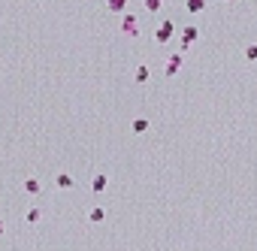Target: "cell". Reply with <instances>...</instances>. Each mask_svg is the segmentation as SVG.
<instances>
[{
	"mask_svg": "<svg viewBox=\"0 0 257 251\" xmlns=\"http://www.w3.org/2000/svg\"><path fill=\"white\" fill-rule=\"evenodd\" d=\"M176 33V27H173V22H161V27H158V33H154V40H158L161 46L164 43H169V37Z\"/></svg>",
	"mask_w": 257,
	"mask_h": 251,
	"instance_id": "obj_1",
	"label": "cell"
},
{
	"mask_svg": "<svg viewBox=\"0 0 257 251\" xmlns=\"http://www.w3.org/2000/svg\"><path fill=\"white\" fill-rule=\"evenodd\" d=\"M197 37H200V30H197L194 25H187V27L182 30V49H191V46L197 43Z\"/></svg>",
	"mask_w": 257,
	"mask_h": 251,
	"instance_id": "obj_2",
	"label": "cell"
},
{
	"mask_svg": "<svg viewBox=\"0 0 257 251\" xmlns=\"http://www.w3.org/2000/svg\"><path fill=\"white\" fill-rule=\"evenodd\" d=\"M121 30L127 33V37H136V33H140V25H136V19H133V15H124V22H121Z\"/></svg>",
	"mask_w": 257,
	"mask_h": 251,
	"instance_id": "obj_3",
	"label": "cell"
},
{
	"mask_svg": "<svg viewBox=\"0 0 257 251\" xmlns=\"http://www.w3.org/2000/svg\"><path fill=\"white\" fill-rule=\"evenodd\" d=\"M179 67H182V55H173V58L166 61V76H176Z\"/></svg>",
	"mask_w": 257,
	"mask_h": 251,
	"instance_id": "obj_4",
	"label": "cell"
},
{
	"mask_svg": "<svg viewBox=\"0 0 257 251\" xmlns=\"http://www.w3.org/2000/svg\"><path fill=\"white\" fill-rule=\"evenodd\" d=\"M106 6H109V12H121L127 6V0H106Z\"/></svg>",
	"mask_w": 257,
	"mask_h": 251,
	"instance_id": "obj_5",
	"label": "cell"
},
{
	"mask_svg": "<svg viewBox=\"0 0 257 251\" xmlns=\"http://www.w3.org/2000/svg\"><path fill=\"white\" fill-rule=\"evenodd\" d=\"M91 188L100 194V191H106V176H94V182H91Z\"/></svg>",
	"mask_w": 257,
	"mask_h": 251,
	"instance_id": "obj_6",
	"label": "cell"
},
{
	"mask_svg": "<svg viewBox=\"0 0 257 251\" xmlns=\"http://www.w3.org/2000/svg\"><path fill=\"white\" fill-rule=\"evenodd\" d=\"M58 188H73V176L61 173V176H58Z\"/></svg>",
	"mask_w": 257,
	"mask_h": 251,
	"instance_id": "obj_7",
	"label": "cell"
},
{
	"mask_svg": "<svg viewBox=\"0 0 257 251\" xmlns=\"http://www.w3.org/2000/svg\"><path fill=\"white\" fill-rule=\"evenodd\" d=\"M187 9H191V12H203L206 9V0H187Z\"/></svg>",
	"mask_w": 257,
	"mask_h": 251,
	"instance_id": "obj_8",
	"label": "cell"
},
{
	"mask_svg": "<svg viewBox=\"0 0 257 251\" xmlns=\"http://www.w3.org/2000/svg\"><path fill=\"white\" fill-rule=\"evenodd\" d=\"M24 191H27V194H40V182H37V178H27V182H24Z\"/></svg>",
	"mask_w": 257,
	"mask_h": 251,
	"instance_id": "obj_9",
	"label": "cell"
},
{
	"mask_svg": "<svg viewBox=\"0 0 257 251\" xmlns=\"http://www.w3.org/2000/svg\"><path fill=\"white\" fill-rule=\"evenodd\" d=\"M142 130H148V121L145 118H136L133 121V133H142Z\"/></svg>",
	"mask_w": 257,
	"mask_h": 251,
	"instance_id": "obj_10",
	"label": "cell"
},
{
	"mask_svg": "<svg viewBox=\"0 0 257 251\" xmlns=\"http://www.w3.org/2000/svg\"><path fill=\"white\" fill-rule=\"evenodd\" d=\"M103 218H106V212H103L100 206H97V209H91V221H94V224H100Z\"/></svg>",
	"mask_w": 257,
	"mask_h": 251,
	"instance_id": "obj_11",
	"label": "cell"
},
{
	"mask_svg": "<svg viewBox=\"0 0 257 251\" xmlns=\"http://www.w3.org/2000/svg\"><path fill=\"white\" fill-rule=\"evenodd\" d=\"M145 9L148 12H158L161 9V0H145Z\"/></svg>",
	"mask_w": 257,
	"mask_h": 251,
	"instance_id": "obj_12",
	"label": "cell"
},
{
	"mask_svg": "<svg viewBox=\"0 0 257 251\" xmlns=\"http://www.w3.org/2000/svg\"><path fill=\"white\" fill-rule=\"evenodd\" d=\"M245 58H248V61H257V46H248V49H245Z\"/></svg>",
	"mask_w": 257,
	"mask_h": 251,
	"instance_id": "obj_13",
	"label": "cell"
},
{
	"mask_svg": "<svg viewBox=\"0 0 257 251\" xmlns=\"http://www.w3.org/2000/svg\"><path fill=\"white\" fill-rule=\"evenodd\" d=\"M27 221L37 224V221H40V209H30V212H27Z\"/></svg>",
	"mask_w": 257,
	"mask_h": 251,
	"instance_id": "obj_14",
	"label": "cell"
},
{
	"mask_svg": "<svg viewBox=\"0 0 257 251\" xmlns=\"http://www.w3.org/2000/svg\"><path fill=\"white\" fill-rule=\"evenodd\" d=\"M148 79V67H140V73H136V82H145Z\"/></svg>",
	"mask_w": 257,
	"mask_h": 251,
	"instance_id": "obj_15",
	"label": "cell"
},
{
	"mask_svg": "<svg viewBox=\"0 0 257 251\" xmlns=\"http://www.w3.org/2000/svg\"><path fill=\"white\" fill-rule=\"evenodd\" d=\"M0 236H3V221H0Z\"/></svg>",
	"mask_w": 257,
	"mask_h": 251,
	"instance_id": "obj_16",
	"label": "cell"
}]
</instances>
